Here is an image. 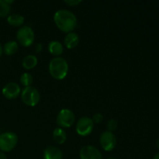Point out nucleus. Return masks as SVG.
<instances>
[{"label":"nucleus","mask_w":159,"mask_h":159,"mask_svg":"<svg viewBox=\"0 0 159 159\" xmlns=\"http://www.w3.org/2000/svg\"><path fill=\"white\" fill-rule=\"evenodd\" d=\"M54 20L57 27L65 33L72 32L77 26L75 15L68 9H59L54 13Z\"/></svg>","instance_id":"nucleus-1"},{"label":"nucleus","mask_w":159,"mask_h":159,"mask_svg":"<svg viewBox=\"0 0 159 159\" xmlns=\"http://www.w3.org/2000/svg\"><path fill=\"white\" fill-rule=\"evenodd\" d=\"M68 64L65 58L61 57H54L49 64V72L57 80L64 79L68 75Z\"/></svg>","instance_id":"nucleus-2"},{"label":"nucleus","mask_w":159,"mask_h":159,"mask_svg":"<svg viewBox=\"0 0 159 159\" xmlns=\"http://www.w3.org/2000/svg\"><path fill=\"white\" fill-rule=\"evenodd\" d=\"M21 94V99L23 103L30 107H35L40 100V94L38 90L34 86L25 87Z\"/></svg>","instance_id":"nucleus-3"},{"label":"nucleus","mask_w":159,"mask_h":159,"mask_svg":"<svg viewBox=\"0 0 159 159\" xmlns=\"http://www.w3.org/2000/svg\"><path fill=\"white\" fill-rule=\"evenodd\" d=\"M18 143V136L13 132H5L0 134V151L11 152Z\"/></svg>","instance_id":"nucleus-4"},{"label":"nucleus","mask_w":159,"mask_h":159,"mask_svg":"<svg viewBox=\"0 0 159 159\" xmlns=\"http://www.w3.org/2000/svg\"><path fill=\"white\" fill-rule=\"evenodd\" d=\"M16 39L22 46L29 47L34 42L35 34L30 26H23L17 31Z\"/></svg>","instance_id":"nucleus-5"},{"label":"nucleus","mask_w":159,"mask_h":159,"mask_svg":"<svg viewBox=\"0 0 159 159\" xmlns=\"http://www.w3.org/2000/svg\"><path fill=\"white\" fill-rule=\"evenodd\" d=\"M57 124L61 128L71 127L75 121V115L69 109H62L57 116Z\"/></svg>","instance_id":"nucleus-6"},{"label":"nucleus","mask_w":159,"mask_h":159,"mask_svg":"<svg viewBox=\"0 0 159 159\" xmlns=\"http://www.w3.org/2000/svg\"><path fill=\"white\" fill-rule=\"evenodd\" d=\"M93 127H94V123L92 118L89 116H82L76 124V132L80 136H88L93 132Z\"/></svg>","instance_id":"nucleus-7"},{"label":"nucleus","mask_w":159,"mask_h":159,"mask_svg":"<svg viewBox=\"0 0 159 159\" xmlns=\"http://www.w3.org/2000/svg\"><path fill=\"white\" fill-rule=\"evenodd\" d=\"M99 143L101 147L107 152H110L116 145V138L114 134L110 131H104L99 137Z\"/></svg>","instance_id":"nucleus-8"},{"label":"nucleus","mask_w":159,"mask_h":159,"mask_svg":"<svg viewBox=\"0 0 159 159\" xmlns=\"http://www.w3.org/2000/svg\"><path fill=\"white\" fill-rule=\"evenodd\" d=\"M81 159H102L100 151L92 145H86L82 148L79 152Z\"/></svg>","instance_id":"nucleus-9"},{"label":"nucleus","mask_w":159,"mask_h":159,"mask_svg":"<svg viewBox=\"0 0 159 159\" xmlns=\"http://www.w3.org/2000/svg\"><path fill=\"white\" fill-rule=\"evenodd\" d=\"M2 94L6 99H13L18 97L21 93L20 85L16 82H9L7 83L2 89Z\"/></svg>","instance_id":"nucleus-10"},{"label":"nucleus","mask_w":159,"mask_h":159,"mask_svg":"<svg viewBox=\"0 0 159 159\" xmlns=\"http://www.w3.org/2000/svg\"><path fill=\"white\" fill-rule=\"evenodd\" d=\"M44 159H63V153L58 148L50 145L43 152Z\"/></svg>","instance_id":"nucleus-11"},{"label":"nucleus","mask_w":159,"mask_h":159,"mask_svg":"<svg viewBox=\"0 0 159 159\" xmlns=\"http://www.w3.org/2000/svg\"><path fill=\"white\" fill-rule=\"evenodd\" d=\"M65 44L66 46V48H68V49H71V48H74L79 44V37L76 33L75 32H70L67 34V35L65 36Z\"/></svg>","instance_id":"nucleus-12"},{"label":"nucleus","mask_w":159,"mask_h":159,"mask_svg":"<svg viewBox=\"0 0 159 159\" xmlns=\"http://www.w3.org/2000/svg\"><path fill=\"white\" fill-rule=\"evenodd\" d=\"M53 139L56 143L59 144H62L67 140V133L64 129L61 127H57L53 131Z\"/></svg>","instance_id":"nucleus-13"},{"label":"nucleus","mask_w":159,"mask_h":159,"mask_svg":"<svg viewBox=\"0 0 159 159\" xmlns=\"http://www.w3.org/2000/svg\"><path fill=\"white\" fill-rule=\"evenodd\" d=\"M48 51L53 55L59 56L63 53V45L57 40H52L48 44Z\"/></svg>","instance_id":"nucleus-14"},{"label":"nucleus","mask_w":159,"mask_h":159,"mask_svg":"<svg viewBox=\"0 0 159 159\" xmlns=\"http://www.w3.org/2000/svg\"><path fill=\"white\" fill-rule=\"evenodd\" d=\"M37 62H38V60H37V57L35 55L29 54V55H26L23 59L22 65H23V68L27 70H30L36 67V65H37Z\"/></svg>","instance_id":"nucleus-15"},{"label":"nucleus","mask_w":159,"mask_h":159,"mask_svg":"<svg viewBox=\"0 0 159 159\" xmlns=\"http://www.w3.org/2000/svg\"><path fill=\"white\" fill-rule=\"evenodd\" d=\"M7 22L12 26H20L24 23V17L20 14L13 13L8 16Z\"/></svg>","instance_id":"nucleus-16"},{"label":"nucleus","mask_w":159,"mask_h":159,"mask_svg":"<svg viewBox=\"0 0 159 159\" xmlns=\"http://www.w3.org/2000/svg\"><path fill=\"white\" fill-rule=\"evenodd\" d=\"M18 43L16 41L14 40H10L8 41L3 48V51L6 55H12L18 51Z\"/></svg>","instance_id":"nucleus-17"},{"label":"nucleus","mask_w":159,"mask_h":159,"mask_svg":"<svg viewBox=\"0 0 159 159\" xmlns=\"http://www.w3.org/2000/svg\"><path fill=\"white\" fill-rule=\"evenodd\" d=\"M33 82H34V78L30 73H23L20 76V82L25 87L31 86Z\"/></svg>","instance_id":"nucleus-18"},{"label":"nucleus","mask_w":159,"mask_h":159,"mask_svg":"<svg viewBox=\"0 0 159 159\" xmlns=\"http://www.w3.org/2000/svg\"><path fill=\"white\" fill-rule=\"evenodd\" d=\"M10 5L6 0H0V16L3 17L7 16L10 12Z\"/></svg>","instance_id":"nucleus-19"},{"label":"nucleus","mask_w":159,"mask_h":159,"mask_svg":"<svg viewBox=\"0 0 159 159\" xmlns=\"http://www.w3.org/2000/svg\"><path fill=\"white\" fill-rule=\"evenodd\" d=\"M107 127L108 131L113 132L117 128V121L114 119H110L109 120L108 122H107Z\"/></svg>","instance_id":"nucleus-20"},{"label":"nucleus","mask_w":159,"mask_h":159,"mask_svg":"<svg viewBox=\"0 0 159 159\" xmlns=\"http://www.w3.org/2000/svg\"><path fill=\"white\" fill-rule=\"evenodd\" d=\"M92 120H93L94 124H100V123L103 120V116L99 113H96V114L93 116Z\"/></svg>","instance_id":"nucleus-21"},{"label":"nucleus","mask_w":159,"mask_h":159,"mask_svg":"<svg viewBox=\"0 0 159 159\" xmlns=\"http://www.w3.org/2000/svg\"><path fill=\"white\" fill-rule=\"evenodd\" d=\"M65 2L66 3L67 5L71 6H77L78 4H79L80 2H82L81 0H68V1H65Z\"/></svg>","instance_id":"nucleus-22"},{"label":"nucleus","mask_w":159,"mask_h":159,"mask_svg":"<svg viewBox=\"0 0 159 159\" xmlns=\"http://www.w3.org/2000/svg\"><path fill=\"white\" fill-rule=\"evenodd\" d=\"M42 48H43V47H42V45L40 43H37L35 46V51L37 53L40 52L42 51Z\"/></svg>","instance_id":"nucleus-23"},{"label":"nucleus","mask_w":159,"mask_h":159,"mask_svg":"<svg viewBox=\"0 0 159 159\" xmlns=\"http://www.w3.org/2000/svg\"><path fill=\"white\" fill-rule=\"evenodd\" d=\"M0 159H7L4 152H2V151H0Z\"/></svg>","instance_id":"nucleus-24"},{"label":"nucleus","mask_w":159,"mask_h":159,"mask_svg":"<svg viewBox=\"0 0 159 159\" xmlns=\"http://www.w3.org/2000/svg\"><path fill=\"white\" fill-rule=\"evenodd\" d=\"M2 52H3V48L2 47L1 43H0V57H1V55L2 54Z\"/></svg>","instance_id":"nucleus-25"},{"label":"nucleus","mask_w":159,"mask_h":159,"mask_svg":"<svg viewBox=\"0 0 159 159\" xmlns=\"http://www.w3.org/2000/svg\"><path fill=\"white\" fill-rule=\"evenodd\" d=\"M153 159H159V152H158V153H157L156 155H155V156H154Z\"/></svg>","instance_id":"nucleus-26"},{"label":"nucleus","mask_w":159,"mask_h":159,"mask_svg":"<svg viewBox=\"0 0 159 159\" xmlns=\"http://www.w3.org/2000/svg\"><path fill=\"white\" fill-rule=\"evenodd\" d=\"M156 146H157V148H158V149L159 150V138L158 140H157V141H156Z\"/></svg>","instance_id":"nucleus-27"},{"label":"nucleus","mask_w":159,"mask_h":159,"mask_svg":"<svg viewBox=\"0 0 159 159\" xmlns=\"http://www.w3.org/2000/svg\"><path fill=\"white\" fill-rule=\"evenodd\" d=\"M107 159H116V158H107Z\"/></svg>","instance_id":"nucleus-28"}]
</instances>
